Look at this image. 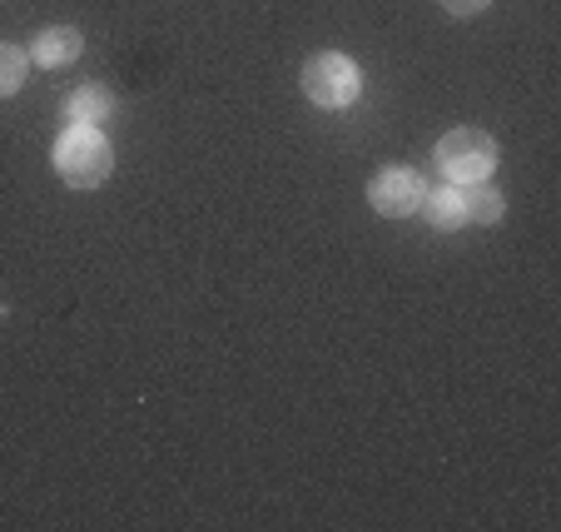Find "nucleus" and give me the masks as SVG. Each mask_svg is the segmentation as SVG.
Wrapping results in <instances>:
<instances>
[{"label":"nucleus","instance_id":"nucleus-1","mask_svg":"<svg viewBox=\"0 0 561 532\" xmlns=\"http://www.w3.org/2000/svg\"><path fill=\"white\" fill-rule=\"evenodd\" d=\"M55 170L75 190H95L110 174V139L95 125H70L55 139Z\"/></svg>","mask_w":561,"mask_h":532},{"label":"nucleus","instance_id":"nucleus-2","mask_svg":"<svg viewBox=\"0 0 561 532\" xmlns=\"http://www.w3.org/2000/svg\"><path fill=\"white\" fill-rule=\"evenodd\" d=\"M358 86H363V75L348 55L329 50L304 65V95L313 100L318 110H348L353 100H358Z\"/></svg>","mask_w":561,"mask_h":532},{"label":"nucleus","instance_id":"nucleus-3","mask_svg":"<svg viewBox=\"0 0 561 532\" xmlns=\"http://www.w3.org/2000/svg\"><path fill=\"white\" fill-rule=\"evenodd\" d=\"M492 165H497V145H492V135H482V129H453V135H443V145H437V170L457 184L488 180Z\"/></svg>","mask_w":561,"mask_h":532},{"label":"nucleus","instance_id":"nucleus-4","mask_svg":"<svg viewBox=\"0 0 561 532\" xmlns=\"http://www.w3.org/2000/svg\"><path fill=\"white\" fill-rule=\"evenodd\" d=\"M423 180H417V170H382L378 180L368 184V200L378 214H388V219H403V214H417V204H423Z\"/></svg>","mask_w":561,"mask_h":532},{"label":"nucleus","instance_id":"nucleus-5","mask_svg":"<svg viewBox=\"0 0 561 532\" xmlns=\"http://www.w3.org/2000/svg\"><path fill=\"white\" fill-rule=\"evenodd\" d=\"M417 210L427 214V224H433L437 235H453V229H462V224H467L462 190H437V194H423V204H417Z\"/></svg>","mask_w":561,"mask_h":532},{"label":"nucleus","instance_id":"nucleus-6","mask_svg":"<svg viewBox=\"0 0 561 532\" xmlns=\"http://www.w3.org/2000/svg\"><path fill=\"white\" fill-rule=\"evenodd\" d=\"M80 31H70V25H60V31H45L41 41H35V65H45V70H55V65H70L75 55H80Z\"/></svg>","mask_w":561,"mask_h":532},{"label":"nucleus","instance_id":"nucleus-7","mask_svg":"<svg viewBox=\"0 0 561 532\" xmlns=\"http://www.w3.org/2000/svg\"><path fill=\"white\" fill-rule=\"evenodd\" d=\"M110 110H115V100H110V90H100V86L75 90V95L65 100V115H70L75 125H100Z\"/></svg>","mask_w":561,"mask_h":532},{"label":"nucleus","instance_id":"nucleus-8","mask_svg":"<svg viewBox=\"0 0 561 532\" xmlns=\"http://www.w3.org/2000/svg\"><path fill=\"white\" fill-rule=\"evenodd\" d=\"M462 210H467V219H482V224H492V219H502V194L492 190V184H482V180H477L472 190H462Z\"/></svg>","mask_w":561,"mask_h":532},{"label":"nucleus","instance_id":"nucleus-9","mask_svg":"<svg viewBox=\"0 0 561 532\" xmlns=\"http://www.w3.org/2000/svg\"><path fill=\"white\" fill-rule=\"evenodd\" d=\"M25 70H31L25 50H15V45H0V100L15 95V90L25 86Z\"/></svg>","mask_w":561,"mask_h":532},{"label":"nucleus","instance_id":"nucleus-10","mask_svg":"<svg viewBox=\"0 0 561 532\" xmlns=\"http://www.w3.org/2000/svg\"><path fill=\"white\" fill-rule=\"evenodd\" d=\"M488 5V0H443V11H453V15H477Z\"/></svg>","mask_w":561,"mask_h":532}]
</instances>
